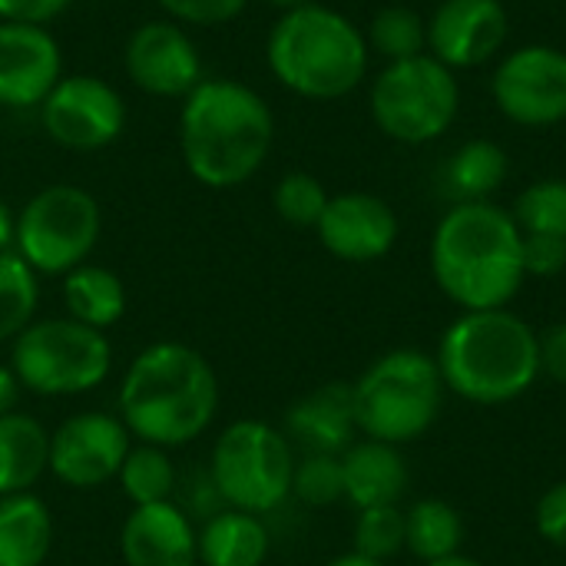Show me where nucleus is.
Listing matches in <instances>:
<instances>
[{
	"label": "nucleus",
	"mask_w": 566,
	"mask_h": 566,
	"mask_svg": "<svg viewBox=\"0 0 566 566\" xmlns=\"http://www.w3.org/2000/svg\"><path fill=\"white\" fill-rule=\"evenodd\" d=\"M116 415L139 444L186 448L219 415V375L192 345L153 342L129 361L116 388Z\"/></svg>",
	"instance_id": "1"
},
{
	"label": "nucleus",
	"mask_w": 566,
	"mask_h": 566,
	"mask_svg": "<svg viewBox=\"0 0 566 566\" xmlns=\"http://www.w3.org/2000/svg\"><path fill=\"white\" fill-rule=\"evenodd\" d=\"M272 106L245 83L206 76L179 109V149L189 176L206 189H235L269 159Z\"/></svg>",
	"instance_id": "2"
},
{
	"label": "nucleus",
	"mask_w": 566,
	"mask_h": 566,
	"mask_svg": "<svg viewBox=\"0 0 566 566\" xmlns=\"http://www.w3.org/2000/svg\"><path fill=\"white\" fill-rule=\"evenodd\" d=\"M524 232L494 202L451 206L431 235V275L461 312L507 308L524 289Z\"/></svg>",
	"instance_id": "3"
},
{
	"label": "nucleus",
	"mask_w": 566,
	"mask_h": 566,
	"mask_svg": "<svg viewBox=\"0 0 566 566\" xmlns=\"http://www.w3.org/2000/svg\"><path fill=\"white\" fill-rule=\"evenodd\" d=\"M438 371L458 398L497 408L524 398L541 378V335L511 308L461 312L438 342Z\"/></svg>",
	"instance_id": "4"
},
{
	"label": "nucleus",
	"mask_w": 566,
	"mask_h": 566,
	"mask_svg": "<svg viewBox=\"0 0 566 566\" xmlns=\"http://www.w3.org/2000/svg\"><path fill=\"white\" fill-rule=\"evenodd\" d=\"M368 40L345 13L325 3L285 10L265 40L272 76L305 99H342L355 93L368 73Z\"/></svg>",
	"instance_id": "5"
},
{
	"label": "nucleus",
	"mask_w": 566,
	"mask_h": 566,
	"mask_svg": "<svg viewBox=\"0 0 566 566\" xmlns=\"http://www.w3.org/2000/svg\"><path fill=\"white\" fill-rule=\"evenodd\" d=\"M444 391L434 355L421 348H395L352 381L358 434L395 448L411 444L441 418Z\"/></svg>",
	"instance_id": "6"
},
{
	"label": "nucleus",
	"mask_w": 566,
	"mask_h": 566,
	"mask_svg": "<svg viewBox=\"0 0 566 566\" xmlns=\"http://www.w3.org/2000/svg\"><path fill=\"white\" fill-rule=\"evenodd\" d=\"M10 368L23 391L40 398H76L96 391L113 371L106 332L63 318L30 322L10 348Z\"/></svg>",
	"instance_id": "7"
},
{
	"label": "nucleus",
	"mask_w": 566,
	"mask_h": 566,
	"mask_svg": "<svg viewBox=\"0 0 566 566\" xmlns=\"http://www.w3.org/2000/svg\"><path fill=\"white\" fill-rule=\"evenodd\" d=\"M295 461V448L282 428L242 418L216 438L206 468L226 507L265 517L292 497Z\"/></svg>",
	"instance_id": "8"
},
{
	"label": "nucleus",
	"mask_w": 566,
	"mask_h": 566,
	"mask_svg": "<svg viewBox=\"0 0 566 566\" xmlns=\"http://www.w3.org/2000/svg\"><path fill=\"white\" fill-rule=\"evenodd\" d=\"M371 119L375 126L408 146L434 143L451 129L461 109V83L431 53L388 63L371 83Z\"/></svg>",
	"instance_id": "9"
},
{
	"label": "nucleus",
	"mask_w": 566,
	"mask_h": 566,
	"mask_svg": "<svg viewBox=\"0 0 566 566\" xmlns=\"http://www.w3.org/2000/svg\"><path fill=\"white\" fill-rule=\"evenodd\" d=\"M103 232V209L93 192L73 182L43 186L17 212L13 252L36 275H66L90 259Z\"/></svg>",
	"instance_id": "10"
},
{
	"label": "nucleus",
	"mask_w": 566,
	"mask_h": 566,
	"mask_svg": "<svg viewBox=\"0 0 566 566\" xmlns=\"http://www.w3.org/2000/svg\"><path fill=\"white\" fill-rule=\"evenodd\" d=\"M129 109L123 93L96 73H70L40 103L43 133L73 153L113 146L126 129Z\"/></svg>",
	"instance_id": "11"
},
{
	"label": "nucleus",
	"mask_w": 566,
	"mask_h": 566,
	"mask_svg": "<svg viewBox=\"0 0 566 566\" xmlns=\"http://www.w3.org/2000/svg\"><path fill=\"white\" fill-rule=\"evenodd\" d=\"M491 96L497 109L524 129H547L564 123L566 53L551 43H527L511 50L491 76Z\"/></svg>",
	"instance_id": "12"
},
{
	"label": "nucleus",
	"mask_w": 566,
	"mask_h": 566,
	"mask_svg": "<svg viewBox=\"0 0 566 566\" xmlns=\"http://www.w3.org/2000/svg\"><path fill=\"white\" fill-rule=\"evenodd\" d=\"M129 428L119 415L76 411L50 431V474L73 491H96L116 481L129 448Z\"/></svg>",
	"instance_id": "13"
},
{
	"label": "nucleus",
	"mask_w": 566,
	"mask_h": 566,
	"mask_svg": "<svg viewBox=\"0 0 566 566\" xmlns=\"http://www.w3.org/2000/svg\"><path fill=\"white\" fill-rule=\"evenodd\" d=\"M123 70L149 96L163 99H186L202 80V53L196 40L186 33L182 23L163 17L139 23L123 50Z\"/></svg>",
	"instance_id": "14"
},
{
	"label": "nucleus",
	"mask_w": 566,
	"mask_h": 566,
	"mask_svg": "<svg viewBox=\"0 0 566 566\" xmlns=\"http://www.w3.org/2000/svg\"><path fill=\"white\" fill-rule=\"evenodd\" d=\"M511 33L501 0H441L428 17V53L448 70H474L494 60Z\"/></svg>",
	"instance_id": "15"
},
{
	"label": "nucleus",
	"mask_w": 566,
	"mask_h": 566,
	"mask_svg": "<svg viewBox=\"0 0 566 566\" xmlns=\"http://www.w3.org/2000/svg\"><path fill=\"white\" fill-rule=\"evenodd\" d=\"M63 76V53L50 27L0 20V106L40 109Z\"/></svg>",
	"instance_id": "16"
},
{
	"label": "nucleus",
	"mask_w": 566,
	"mask_h": 566,
	"mask_svg": "<svg viewBox=\"0 0 566 566\" xmlns=\"http://www.w3.org/2000/svg\"><path fill=\"white\" fill-rule=\"evenodd\" d=\"M315 232L328 255L352 265H368L395 249L398 216L381 196L342 192L328 199Z\"/></svg>",
	"instance_id": "17"
},
{
	"label": "nucleus",
	"mask_w": 566,
	"mask_h": 566,
	"mask_svg": "<svg viewBox=\"0 0 566 566\" xmlns=\"http://www.w3.org/2000/svg\"><path fill=\"white\" fill-rule=\"evenodd\" d=\"M126 566H199V527L176 501L133 507L119 527Z\"/></svg>",
	"instance_id": "18"
},
{
	"label": "nucleus",
	"mask_w": 566,
	"mask_h": 566,
	"mask_svg": "<svg viewBox=\"0 0 566 566\" xmlns=\"http://www.w3.org/2000/svg\"><path fill=\"white\" fill-rule=\"evenodd\" d=\"M285 438L302 454L342 458L358 434L352 381H325L285 411Z\"/></svg>",
	"instance_id": "19"
},
{
	"label": "nucleus",
	"mask_w": 566,
	"mask_h": 566,
	"mask_svg": "<svg viewBox=\"0 0 566 566\" xmlns=\"http://www.w3.org/2000/svg\"><path fill=\"white\" fill-rule=\"evenodd\" d=\"M342 478H345V501L355 511L401 504L411 484L408 461L401 448L361 438L342 454Z\"/></svg>",
	"instance_id": "20"
},
{
	"label": "nucleus",
	"mask_w": 566,
	"mask_h": 566,
	"mask_svg": "<svg viewBox=\"0 0 566 566\" xmlns=\"http://www.w3.org/2000/svg\"><path fill=\"white\" fill-rule=\"evenodd\" d=\"M53 514L33 491L0 497V566H43L53 554Z\"/></svg>",
	"instance_id": "21"
},
{
	"label": "nucleus",
	"mask_w": 566,
	"mask_h": 566,
	"mask_svg": "<svg viewBox=\"0 0 566 566\" xmlns=\"http://www.w3.org/2000/svg\"><path fill=\"white\" fill-rule=\"evenodd\" d=\"M272 534L265 517L235 507L199 524V566H265Z\"/></svg>",
	"instance_id": "22"
},
{
	"label": "nucleus",
	"mask_w": 566,
	"mask_h": 566,
	"mask_svg": "<svg viewBox=\"0 0 566 566\" xmlns=\"http://www.w3.org/2000/svg\"><path fill=\"white\" fill-rule=\"evenodd\" d=\"M50 471V431L27 411L0 418V497L30 491Z\"/></svg>",
	"instance_id": "23"
},
{
	"label": "nucleus",
	"mask_w": 566,
	"mask_h": 566,
	"mask_svg": "<svg viewBox=\"0 0 566 566\" xmlns=\"http://www.w3.org/2000/svg\"><path fill=\"white\" fill-rule=\"evenodd\" d=\"M511 172V159L504 153V146L491 143V139H471L464 146H458L441 172V192L458 206V202H491V196L507 182Z\"/></svg>",
	"instance_id": "24"
},
{
	"label": "nucleus",
	"mask_w": 566,
	"mask_h": 566,
	"mask_svg": "<svg viewBox=\"0 0 566 566\" xmlns=\"http://www.w3.org/2000/svg\"><path fill=\"white\" fill-rule=\"evenodd\" d=\"M63 308L73 322L90 325L96 332H109L126 315V285L106 265H76L63 275Z\"/></svg>",
	"instance_id": "25"
},
{
	"label": "nucleus",
	"mask_w": 566,
	"mask_h": 566,
	"mask_svg": "<svg viewBox=\"0 0 566 566\" xmlns=\"http://www.w3.org/2000/svg\"><path fill=\"white\" fill-rule=\"evenodd\" d=\"M464 544V521L461 514L441 497H421L405 511V551L421 564L448 560L461 554Z\"/></svg>",
	"instance_id": "26"
},
{
	"label": "nucleus",
	"mask_w": 566,
	"mask_h": 566,
	"mask_svg": "<svg viewBox=\"0 0 566 566\" xmlns=\"http://www.w3.org/2000/svg\"><path fill=\"white\" fill-rule=\"evenodd\" d=\"M119 491L133 507H146V504H163L176 497V484H179V471L169 458L166 448L156 444H133L119 474Z\"/></svg>",
	"instance_id": "27"
},
{
	"label": "nucleus",
	"mask_w": 566,
	"mask_h": 566,
	"mask_svg": "<svg viewBox=\"0 0 566 566\" xmlns=\"http://www.w3.org/2000/svg\"><path fill=\"white\" fill-rule=\"evenodd\" d=\"M40 308V275L13 252H0V342H13Z\"/></svg>",
	"instance_id": "28"
},
{
	"label": "nucleus",
	"mask_w": 566,
	"mask_h": 566,
	"mask_svg": "<svg viewBox=\"0 0 566 566\" xmlns=\"http://www.w3.org/2000/svg\"><path fill=\"white\" fill-rule=\"evenodd\" d=\"M368 50L385 56L388 63L411 60L428 53V20L411 7H385L368 23Z\"/></svg>",
	"instance_id": "29"
},
{
	"label": "nucleus",
	"mask_w": 566,
	"mask_h": 566,
	"mask_svg": "<svg viewBox=\"0 0 566 566\" xmlns=\"http://www.w3.org/2000/svg\"><path fill=\"white\" fill-rule=\"evenodd\" d=\"M514 222L524 235L566 239V179H537L514 202Z\"/></svg>",
	"instance_id": "30"
},
{
	"label": "nucleus",
	"mask_w": 566,
	"mask_h": 566,
	"mask_svg": "<svg viewBox=\"0 0 566 566\" xmlns=\"http://www.w3.org/2000/svg\"><path fill=\"white\" fill-rule=\"evenodd\" d=\"M328 199L332 196L325 192L322 179L312 172H285L272 192V206H275L279 219L295 229H315Z\"/></svg>",
	"instance_id": "31"
},
{
	"label": "nucleus",
	"mask_w": 566,
	"mask_h": 566,
	"mask_svg": "<svg viewBox=\"0 0 566 566\" xmlns=\"http://www.w3.org/2000/svg\"><path fill=\"white\" fill-rule=\"evenodd\" d=\"M292 497L305 507H332L345 501L342 458L335 454H302L292 474Z\"/></svg>",
	"instance_id": "32"
},
{
	"label": "nucleus",
	"mask_w": 566,
	"mask_h": 566,
	"mask_svg": "<svg viewBox=\"0 0 566 566\" xmlns=\"http://www.w3.org/2000/svg\"><path fill=\"white\" fill-rule=\"evenodd\" d=\"M352 541H355V554L378 564L391 560L395 554L405 551V511L398 504L358 511Z\"/></svg>",
	"instance_id": "33"
},
{
	"label": "nucleus",
	"mask_w": 566,
	"mask_h": 566,
	"mask_svg": "<svg viewBox=\"0 0 566 566\" xmlns=\"http://www.w3.org/2000/svg\"><path fill=\"white\" fill-rule=\"evenodd\" d=\"M192 524H206L209 517H216L219 511H226V501L209 474V468H196L186 478H179L176 484V497H172Z\"/></svg>",
	"instance_id": "34"
},
{
	"label": "nucleus",
	"mask_w": 566,
	"mask_h": 566,
	"mask_svg": "<svg viewBox=\"0 0 566 566\" xmlns=\"http://www.w3.org/2000/svg\"><path fill=\"white\" fill-rule=\"evenodd\" d=\"M156 7L176 23L222 27V23H232L249 7V0H156Z\"/></svg>",
	"instance_id": "35"
},
{
	"label": "nucleus",
	"mask_w": 566,
	"mask_h": 566,
	"mask_svg": "<svg viewBox=\"0 0 566 566\" xmlns=\"http://www.w3.org/2000/svg\"><path fill=\"white\" fill-rule=\"evenodd\" d=\"M521 259H524V275L554 279V275H560L566 269V239H557V235H524Z\"/></svg>",
	"instance_id": "36"
},
{
	"label": "nucleus",
	"mask_w": 566,
	"mask_h": 566,
	"mask_svg": "<svg viewBox=\"0 0 566 566\" xmlns=\"http://www.w3.org/2000/svg\"><path fill=\"white\" fill-rule=\"evenodd\" d=\"M534 527L547 544L566 551V481H557L541 494L534 507Z\"/></svg>",
	"instance_id": "37"
},
{
	"label": "nucleus",
	"mask_w": 566,
	"mask_h": 566,
	"mask_svg": "<svg viewBox=\"0 0 566 566\" xmlns=\"http://www.w3.org/2000/svg\"><path fill=\"white\" fill-rule=\"evenodd\" d=\"M70 7H73V0H0V20L46 27L56 17H63Z\"/></svg>",
	"instance_id": "38"
},
{
	"label": "nucleus",
	"mask_w": 566,
	"mask_h": 566,
	"mask_svg": "<svg viewBox=\"0 0 566 566\" xmlns=\"http://www.w3.org/2000/svg\"><path fill=\"white\" fill-rule=\"evenodd\" d=\"M541 375L566 385V322L551 325L541 335Z\"/></svg>",
	"instance_id": "39"
},
{
	"label": "nucleus",
	"mask_w": 566,
	"mask_h": 566,
	"mask_svg": "<svg viewBox=\"0 0 566 566\" xmlns=\"http://www.w3.org/2000/svg\"><path fill=\"white\" fill-rule=\"evenodd\" d=\"M20 395H23V388H20V381L13 375V368L10 365H0V418L10 415V411H17Z\"/></svg>",
	"instance_id": "40"
},
{
	"label": "nucleus",
	"mask_w": 566,
	"mask_h": 566,
	"mask_svg": "<svg viewBox=\"0 0 566 566\" xmlns=\"http://www.w3.org/2000/svg\"><path fill=\"white\" fill-rule=\"evenodd\" d=\"M13 232H17V216L7 206V199L0 196V252L13 249Z\"/></svg>",
	"instance_id": "41"
},
{
	"label": "nucleus",
	"mask_w": 566,
	"mask_h": 566,
	"mask_svg": "<svg viewBox=\"0 0 566 566\" xmlns=\"http://www.w3.org/2000/svg\"><path fill=\"white\" fill-rule=\"evenodd\" d=\"M325 566H385V564H378V560H368V557H361V554H342V557H335L332 564H325Z\"/></svg>",
	"instance_id": "42"
},
{
	"label": "nucleus",
	"mask_w": 566,
	"mask_h": 566,
	"mask_svg": "<svg viewBox=\"0 0 566 566\" xmlns=\"http://www.w3.org/2000/svg\"><path fill=\"white\" fill-rule=\"evenodd\" d=\"M424 566H484L481 560H474V557H468V554H454V557H448V560H434V564H424Z\"/></svg>",
	"instance_id": "43"
},
{
	"label": "nucleus",
	"mask_w": 566,
	"mask_h": 566,
	"mask_svg": "<svg viewBox=\"0 0 566 566\" xmlns=\"http://www.w3.org/2000/svg\"><path fill=\"white\" fill-rule=\"evenodd\" d=\"M269 7H279L282 13L285 10H295V7H305V3H312V0H265Z\"/></svg>",
	"instance_id": "44"
}]
</instances>
